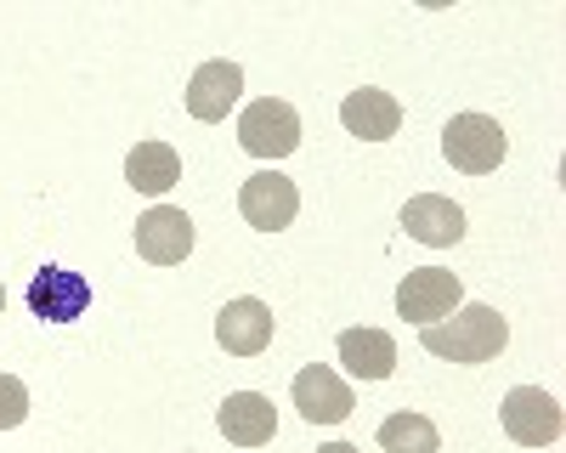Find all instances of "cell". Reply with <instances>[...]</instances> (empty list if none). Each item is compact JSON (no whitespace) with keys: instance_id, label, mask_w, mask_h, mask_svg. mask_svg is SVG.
I'll use <instances>...</instances> for the list:
<instances>
[{"instance_id":"2e32d148","label":"cell","mask_w":566,"mask_h":453,"mask_svg":"<svg viewBox=\"0 0 566 453\" xmlns=\"http://www.w3.org/2000/svg\"><path fill=\"white\" fill-rule=\"evenodd\" d=\"M125 181L136 193H170L181 181V154L170 143H136L125 159Z\"/></svg>"},{"instance_id":"277c9868","label":"cell","mask_w":566,"mask_h":453,"mask_svg":"<svg viewBox=\"0 0 566 453\" xmlns=\"http://www.w3.org/2000/svg\"><path fill=\"white\" fill-rule=\"evenodd\" d=\"M239 143L255 159H290L301 148V114L283 97H261L239 114Z\"/></svg>"},{"instance_id":"4fadbf2b","label":"cell","mask_w":566,"mask_h":453,"mask_svg":"<svg viewBox=\"0 0 566 453\" xmlns=\"http://www.w3.org/2000/svg\"><path fill=\"white\" fill-rule=\"evenodd\" d=\"M402 227H408V239L431 244V250H448V244L464 239V210L442 193H419V199L402 204Z\"/></svg>"},{"instance_id":"ba28073f","label":"cell","mask_w":566,"mask_h":453,"mask_svg":"<svg viewBox=\"0 0 566 453\" xmlns=\"http://www.w3.org/2000/svg\"><path fill=\"white\" fill-rule=\"evenodd\" d=\"M85 306H91V284L69 266H40L29 278V312L40 324H74V317H85Z\"/></svg>"},{"instance_id":"5b68a950","label":"cell","mask_w":566,"mask_h":453,"mask_svg":"<svg viewBox=\"0 0 566 453\" xmlns=\"http://www.w3.org/2000/svg\"><path fill=\"white\" fill-rule=\"evenodd\" d=\"M499 420H504V436L522 442V447H549L560 442V402L544 391V386H515L504 402H499Z\"/></svg>"},{"instance_id":"5bb4252c","label":"cell","mask_w":566,"mask_h":453,"mask_svg":"<svg viewBox=\"0 0 566 453\" xmlns=\"http://www.w3.org/2000/svg\"><path fill=\"white\" fill-rule=\"evenodd\" d=\"M340 125L352 136H363V143H386V136L402 130V103L391 97V91L363 85V91H352V97L340 103Z\"/></svg>"},{"instance_id":"8992f818","label":"cell","mask_w":566,"mask_h":453,"mask_svg":"<svg viewBox=\"0 0 566 453\" xmlns=\"http://www.w3.org/2000/svg\"><path fill=\"white\" fill-rule=\"evenodd\" d=\"M239 210H244V221L255 227V233H283V227L301 215V188L277 170H255L239 188Z\"/></svg>"},{"instance_id":"d6986e66","label":"cell","mask_w":566,"mask_h":453,"mask_svg":"<svg viewBox=\"0 0 566 453\" xmlns=\"http://www.w3.org/2000/svg\"><path fill=\"white\" fill-rule=\"evenodd\" d=\"M317 453H363V447H352V442H328V447H317Z\"/></svg>"},{"instance_id":"30bf717a","label":"cell","mask_w":566,"mask_h":453,"mask_svg":"<svg viewBox=\"0 0 566 453\" xmlns=\"http://www.w3.org/2000/svg\"><path fill=\"white\" fill-rule=\"evenodd\" d=\"M239 97H244V69H239V63H227V57L199 63V69H193V80H187V114L205 119V125L227 119Z\"/></svg>"},{"instance_id":"6da1fadb","label":"cell","mask_w":566,"mask_h":453,"mask_svg":"<svg viewBox=\"0 0 566 453\" xmlns=\"http://www.w3.org/2000/svg\"><path fill=\"white\" fill-rule=\"evenodd\" d=\"M419 340L442 362H493L510 346V324L499 317V306H453L442 324L419 329Z\"/></svg>"},{"instance_id":"3957f363","label":"cell","mask_w":566,"mask_h":453,"mask_svg":"<svg viewBox=\"0 0 566 453\" xmlns=\"http://www.w3.org/2000/svg\"><path fill=\"white\" fill-rule=\"evenodd\" d=\"M459 301H464V284H459V272H448V266H413L408 278L397 284V317H408V324H419V329L442 324Z\"/></svg>"},{"instance_id":"7c38bea8","label":"cell","mask_w":566,"mask_h":453,"mask_svg":"<svg viewBox=\"0 0 566 453\" xmlns=\"http://www.w3.org/2000/svg\"><path fill=\"white\" fill-rule=\"evenodd\" d=\"M216 425H221V436H227L232 447H266V442L277 436V408H272V397H261V391H232V397L221 402Z\"/></svg>"},{"instance_id":"ac0fdd59","label":"cell","mask_w":566,"mask_h":453,"mask_svg":"<svg viewBox=\"0 0 566 453\" xmlns=\"http://www.w3.org/2000/svg\"><path fill=\"white\" fill-rule=\"evenodd\" d=\"M29 420V386L18 375H0V431H18Z\"/></svg>"},{"instance_id":"8fae6325","label":"cell","mask_w":566,"mask_h":453,"mask_svg":"<svg viewBox=\"0 0 566 453\" xmlns=\"http://www.w3.org/2000/svg\"><path fill=\"white\" fill-rule=\"evenodd\" d=\"M136 255L154 261V266H176L193 255V221L170 204H154L148 215L136 221Z\"/></svg>"},{"instance_id":"9c48e42d","label":"cell","mask_w":566,"mask_h":453,"mask_svg":"<svg viewBox=\"0 0 566 453\" xmlns=\"http://www.w3.org/2000/svg\"><path fill=\"white\" fill-rule=\"evenodd\" d=\"M295 408H301L306 425H340V420H352L357 397H352V386H346L335 369L312 362V369L295 375Z\"/></svg>"},{"instance_id":"e0dca14e","label":"cell","mask_w":566,"mask_h":453,"mask_svg":"<svg viewBox=\"0 0 566 453\" xmlns=\"http://www.w3.org/2000/svg\"><path fill=\"white\" fill-rule=\"evenodd\" d=\"M380 447L386 453H442V436H437V425L424 420V414H391V420H380Z\"/></svg>"},{"instance_id":"9a60e30c","label":"cell","mask_w":566,"mask_h":453,"mask_svg":"<svg viewBox=\"0 0 566 453\" xmlns=\"http://www.w3.org/2000/svg\"><path fill=\"white\" fill-rule=\"evenodd\" d=\"M335 351L357 380H391L397 375V340L386 329H346L335 340Z\"/></svg>"},{"instance_id":"7a4b0ae2","label":"cell","mask_w":566,"mask_h":453,"mask_svg":"<svg viewBox=\"0 0 566 453\" xmlns=\"http://www.w3.org/2000/svg\"><path fill=\"white\" fill-rule=\"evenodd\" d=\"M442 154H448V165L464 170V176H488V170L504 165L510 136H504V125L488 119V114H453V119L442 125Z\"/></svg>"},{"instance_id":"ffe728a7","label":"cell","mask_w":566,"mask_h":453,"mask_svg":"<svg viewBox=\"0 0 566 453\" xmlns=\"http://www.w3.org/2000/svg\"><path fill=\"white\" fill-rule=\"evenodd\" d=\"M0 317H7V289H0Z\"/></svg>"},{"instance_id":"52a82bcc","label":"cell","mask_w":566,"mask_h":453,"mask_svg":"<svg viewBox=\"0 0 566 453\" xmlns=\"http://www.w3.org/2000/svg\"><path fill=\"white\" fill-rule=\"evenodd\" d=\"M272 329H277V317H272V306L255 301V295H239V301H227V306L216 312V340H221V351H232V357H261V351L272 346Z\"/></svg>"}]
</instances>
